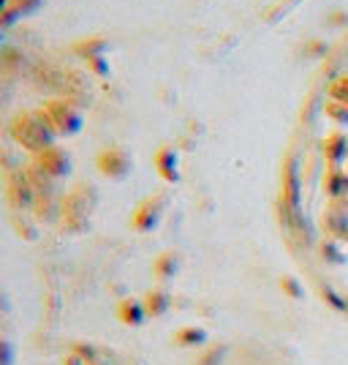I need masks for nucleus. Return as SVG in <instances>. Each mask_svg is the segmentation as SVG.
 <instances>
[{
	"label": "nucleus",
	"instance_id": "1",
	"mask_svg": "<svg viewBox=\"0 0 348 365\" xmlns=\"http://www.w3.org/2000/svg\"><path fill=\"white\" fill-rule=\"evenodd\" d=\"M41 3H44V0H11V9L0 16V25H11L19 16H28V14H33V11H38Z\"/></svg>",
	"mask_w": 348,
	"mask_h": 365
},
{
	"label": "nucleus",
	"instance_id": "2",
	"mask_svg": "<svg viewBox=\"0 0 348 365\" xmlns=\"http://www.w3.org/2000/svg\"><path fill=\"white\" fill-rule=\"evenodd\" d=\"M52 118L58 120V125H60V128H65V134L79 128V118H76L68 107H63V104H52Z\"/></svg>",
	"mask_w": 348,
	"mask_h": 365
},
{
	"label": "nucleus",
	"instance_id": "3",
	"mask_svg": "<svg viewBox=\"0 0 348 365\" xmlns=\"http://www.w3.org/2000/svg\"><path fill=\"white\" fill-rule=\"evenodd\" d=\"M104 46H106L104 38H90V41H79V44H76V52H79V55H88V58H93V55H95V52H101Z\"/></svg>",
	"mask_w": 348,
	"mask_h": 365
},
{
	"label": "nucleus",
	"instance_id": "4",
	"mask_svg": "<svg viewBox=\"0 0 348 365\" xmlns=\"http://www.w3.org/2000/svg\"><path fill=\"white\" fill-rule=\"evenodd\" d=\"M9 9H11V0H0V16L6 14Z\"/></svg>",
	"mask_w": 348,
	"mask_h": 365
}]
</instances>
